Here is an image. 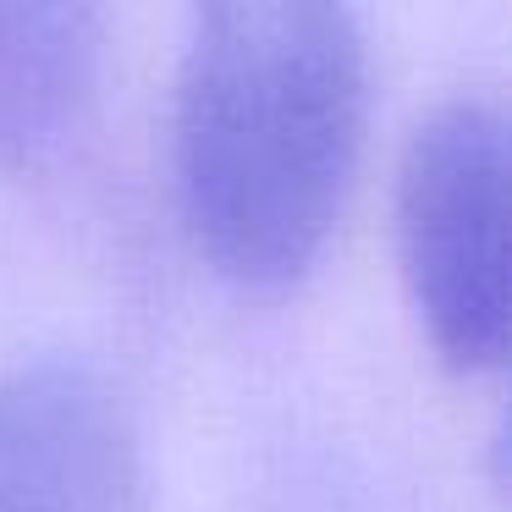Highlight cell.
<instances>
[{
	"label": "cell",
	"instance_id": "1",
	"mask_svg": "<svg viewBox=\"0 0 512 512\" xmlns=\"http://www.w3.org/2000/svg\"><path fill=\"white\" fill-rule=\"evenodd\" d=\"M364 111L369 50L347 6H204L171 100V182L199 259L237 287L298 281L342 215Z\"/></svg>",
	"mask_w": 512,
	"mask_h": 512
},
{
	"label": "cell",
	"instance_id": "2",
	"mask_svg": "<svg viewBox=\"0 0 512 512\" xmlns=\"http://www.w3.org/2000/svg\"><path fill=\"white\" fill-rule=\"evenodd\" d=\"M397 259L441 364H507V100L457 89L419 116L397 160Z\"/></svg>",
	"mask_w": 512,
	"mask_h": 512
},
{
	"label": "cell",
	"instance_id": "3",
	"mask_svg": "<svg viewBox=\"0 0 512 512\" xmlns=\"http://www.w3.org/2000/svg\"><path fill=\"white\" fill-rule=\"evenodd\" d=\"M0 512H149L144 435L100 369H0Z\"/></svg>",
	"mask_w": 512,
	"mask_h": 512
},
{
	"label": "cell",
	"instance_id": "4",
	"mask_svg": "<svg viewBox=\"0 0 512 512\" xmlns=\"http://www.w3.org/2000/svg\"><path fill=\"white\" fill-rule=\"evenodd\" d=\"M105 94L94 6H0V177H45L89 138Z\"/></svg>",
	"mask_w": 512,
	"mask_h": 512
}]
</instances>
